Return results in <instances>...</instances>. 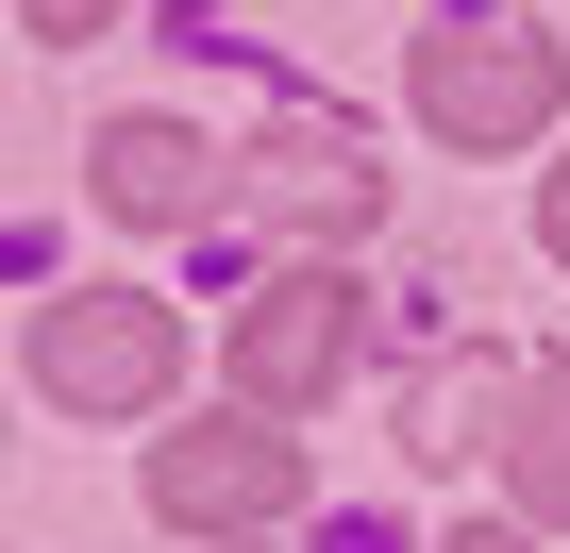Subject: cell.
<instances>
[{"label": "cell", "mask_w": 570, "mask_h": 553, "mask_svg": "<svg viewBox=\"0 0 570 553\" xmlns=\"http://www.w3.org/2000/svg\"><path fill=\"white\" fill-rule=\"evenodd\" d=\"M503 503H520L537 536H570V353H537V369H520V419H503Z\"/></svg>", "instance_id": "obj_8"}, {"label": "cell", "mask_w": 570, "mask_h": 553, "mask_svg": "<svg viewBox=\"0 0 570 553\" xmlns=\"http://www.w3.org/2000/svg\"><path fill=\"white\" fill-rule=\"evenodd\" d=\"M453 553H537V520H487V536H453Z\"/></svg>", "instance_id": "obj_11"}, {"label": "cell", "mask_w": 570, "mask_h": 553, "mask_svg": "<svg viewBox=\"0 0 570 553\" xmlns=\"http://www.w3.org/2000/svg\"><path fill=\"white\" fill-rule=\"evenodd\" d=\"M18 18H35V34H101V18H118V0H18Z\"/></svg>", "instance_id": "obj_10"}, {"label": "cell", "mask_w": 570, "mask_h": 553, "mask_svg": "<svg viewBox=\"0 0 570 553\" xmlns=\"http://www.w3.org/2000/svg\"><path fill=\"white\" fill-rule=\"evenodd\" d=\"M553 85H570V51L520 34V18L420 34V118H436L453 151H537V135H553Z\"/></svg>", "instance_id": "obj_2"}, {"label": "cell", "mask_w": 570, "mask_h": 553, "mask_svg": "<svg viewBox=\"0 0 570 553\" xmlns=\"http://www.w3.org/2000/svg\"><path fill=\"white\" fill-rule=\"evenodd\" d=\"M537 235H553V268H570V151L537 168Z\"/></svg>", "instance_id": "obj_9"}, {"label": "cell", "mask_w": 570, "mask_h": 553, "mask_svg": "<svg viewBox=\"0 0 570 553\" xmlns=\"http://www.w3.org/2000/svg\"><path fill=\"white\" fill-rule=\"evenodd\" d=\"M85 185H101V218H135V235H185V218L218 201V168H202V135H168V118H101V151H85Z\"/></svg>", "instance_id": "obj_6"}, {"label": "cell", "mask_w": 570, "mask_h": 553, "mask_svg": "<svg viewBox=\"0 0 570 553\" xmlns=\"http://www.w3.org/2000/svg\"><path fill=\"white\" fill-rule=\"evenodd\" d=\"M303 503V436L285 419H185V436H151V520H185V536H252V520H285Z\"/></svg>", "instance_id": "obj_4"}, {"label": "cell", "mask_w": 570, "mask_h": 553, "mask_svg": "<svg viewBox=\"0 0 570 553\" xmlns=\"http://www.w3.org/2000/svg\"><path fill=\"white\" fill-rule=\"evenodd\" d=\"M218 353H235V403H252V419H303V403L353 369V268H303V251H285L268 286L235 303Z\"/></svg>", "instance_id": "obj_3"}, {"label": "cell", "mask_w": 570, "mask_h": 553, "mask_svg": "<svg viewBox=\"0 0 570 553\" xmlns=\"http://www.w3.org/2000/svg\"><path fill=\"white\" fill-rule=\"evenodd\" d=\"M487 419H520V369H503V353H436V369L403 386V453H420V470L487 453Z\"/></svg>", "instance_id": "obj_7"}, {"label": "cell", "mask_w": 570, "mask_h": 553, "mask_svg": "<svg viewBox=\"0 0 570 553\" xmlns=\"http://www.w3.org/2000/svg\"><path fill=\"white\" fill-rule=\"evenodd\" d=\"M252 201H268L285 235H370V218H386V168H370L353 135L303 118V135H268V151H252Z\"/></svg>", "instance_id": "obj_5"}, {"label": "cell", "mask_w": 570, "mask_h": 553, "mask_svg": "<svg viewBox=\"0 0 570 553\" xmlns=\"http://www.w3.org/2000/svg\"><path fill=\"white\" fill-rule=\"evenodd\" d=\"M168 386H185V319H168V303H135V286L35 303V403H68V419H151Z\"/></svg>", "instance_id": "obj_1"}]
</instances>
